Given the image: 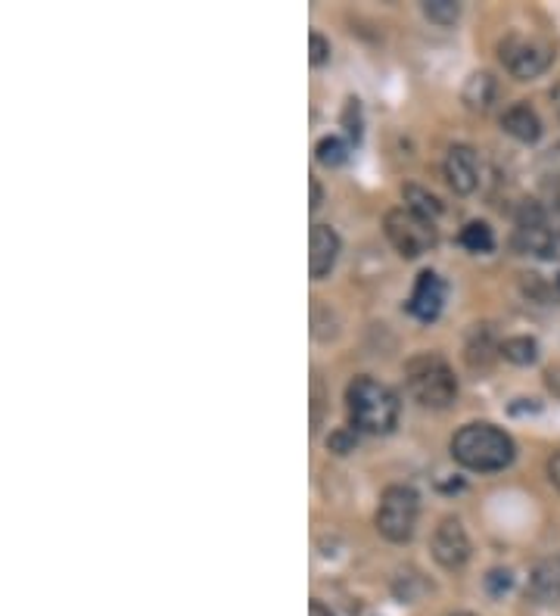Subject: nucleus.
<instances>
[{
    "mask_svg": "<svg viewBox=\"0 0 560 616\" xmlns=\"http://www.w3.org/2000/svg\"><path fill=\"white\" fill-rule=\"evenodd\" d=\"M461 246L470 250V253H489L496 246V237H492V228L486 221H470L464 231H461Z\"/></svg>",
    "mask_w": 560,
    "mask_h": 616,
    "instance_id": "17",
    "label": "nucleus"
},
{
    "mask_svg": "<svg viewBox=\"0 0 560 616\" xmlns=\"http://www.w3.org/2000/svg\"><path fill=\"white\" fill-rule=\"evenodd\" d=\"M327 446H331V451H336V455H349V451H355V433L339 430V433H333L331 439H327Z\"/></svg>",
    "mask_w": 560,
    "mask_h": 616,
    "instance_id": "23",
    "label": "nucleus"
},
{
    "mask_svg": "<svg viewBox=\"0 0 560 616\" xmlns=\"http://www.w3.org/2000/svg\"><path fill=\"white\" fill-rule=\"evenodd\" d=\"M386 237L402 258H417L436 246V225L402 206L386 215Z\"/></svg>",
    "mask_w": 560,
    "mask_h": 616,
    "instance_id": "6",
    "label": "nucleus"
},
{
    "mask_svg": "<svg viewBox=\"0 0 560 616\" xmlns=\"http://www.w3.org/2000/svg\"><path fill=\"white\" fill-rule=\"evenodd\" d=\"M514 439L496 424H467L452 436V458L461 468L496 473L514 461Z\"/></svg>",
    "mask_w": 560,
    "mask_h": 616,
    "instance_id": "1",
    "label": "nucleus"
},
{
    "mask_svg": "<svg viewBox=\"0 0 560 616\" xmlns=\"http://www.w3.org/2000/svg\"><path fill=\"white\" fill-rule=\"evenodd\" d=\"M420 498L412 486H390L380 495L377 508V532L386 542H408L415 535Z\"/></svg>",
    "mask_w": 560,
    "mask_h": 616,
    "instance_id": "5",
    "label": "nucleus"
},
{
    "mask_svg": "<svg viewBox=\"0 0 560 616\" xmlns=\"http://www.w3.org/2000/svg\"><path fill=\"white\" fill-rule=\"evenodd\" d=\"M492 349H498V346H492V334H489V327H477L474 330V340L467 342V362L474 364V367H486L489 364V359H492Z\"/></svg>",
    "mask_w": 560,
    "mask_h": 616,
    "instance_id": "19",
    "label": "nucleus"
},
{
    "mask_svg": "<svg viewBox=\"0 0 560 616\" xmlns=\"http://www.w3.org/2000/svg\"><path fill=\"white\" fill-rule=\"evenodd\" d=\"M309 616H336V614H333L331 607H324L321 601H311V604H309Z\"/></svg>",
    "mask_w": 560,
    "mask_h": 616,
    "instance_id": "27",
    "label": "nucleus"
},
{
    "mask_svg": "<svg viewBox=\"0 0 560 616\" xmlns=\"http://www.w3.org/2000/svg\"><path fill=\"white\" fill-rule=\"evenodd\" d=\"M405 209H412V213L427 218V221H436V215L442 213V203L430 191H424L417 184H408L405 188Z\"/></svg>",
    "mask_w": 560,
    "mask_h": 616,
    "instance_id": "16",
    "label": "nucleus"
},
{
    "mask_svg": "<svg viewBox=\"0 0 560 616\" xmlns=\"http://www.w3.org/2000/svg\"><path fill=\"white\" fill-rule=\"evenodd\" d=\"M526 597L539 607H555L560 604V557H541L529 570V582H526Z\"/></svg>",
    "mask_w": 560,
    "mask_h": 616,
    "instance_id": "9",
    "label": "nucleus"
},
{
    "mask_svg": "<svg viewBox=\"0 0 560 616\" xmlns=\"http://www.w3.org/2000/svg\"><path fill=\"white\" fill-rule=\"evenodd\" d=\"M424 13L436 25H455V20L461 16V7H457L455 0H427Z\"/></svg>",
    "mask_w": 560,
    "mask_h": 616,
    "instance_id": "20",
    "label": "nucleus"
},
{
    "mask_svg": "<svg viewBox=\"0 0 560 616\" xmlns=\"http://www.w3.org/2000/svg\"><path fill=\"white\" fill-rule=\"evenodd\" d=\"M442 302H445V287L436 271H420L415 280V290H412V299H408V312L420 321H433L439 318L442 312Z\"/></svg>",
    "mask_w": 560,
    "mask_h": 616,
    "instance_id": "11",
    "label": "nucleus"
},
{
    "mask_svg": "<svg viewBox=\"0 0 560 616\" xmlns=\"http://www.w3.org/2000/svg\"><path fill=\"white\" fill-rule=\"evenodd\" d=\"M309 188H311V213H314V209H318V206H321V203H324V191H321V184H318V178H311L309 181Z\"/></svg>",
    "mask_w": 560,
    "mask_h": 616,
    "instance_id": "26",
    "label": "nucleus"
},
{
    "mask_svg": "<svg viewBox=\"0 0 560 616\" xmlns=\"http://www.w3.org/2000/svg\"><path fill=\"white\" fill-rule=\"evenodd\" d=\"M433 560L442 570H461L470 560V539L457 517H442L433 532Z\"/></svg>",
    "mask_w": 560,
    "mask_h": 616,
    "instance_id": "8",
    "label": "nucleus"
},
{
    "mask_svg": "<svg viewBox=\"0 0 560 616\" xmlns=\"http://www.w3.org/2000/svg\"><path fill=\"white\" fill-rule=\"evenodd\" d=\"M548 480H551V486L560 492V451H555V455L548 458Z\"/></svg>",
    "mask_w": 560,
    "mask_h": 616,
    "instance_id": "25",
    "label": "nucleus"
},
{
    "mask_svg": "<svg viewBox=\"0 0 560 616\" xmlns=\"http://www.w3.org/2000/svg\"><path fill=\"white\" fill-rule=\"evenodd\" d=\"M343 128L353 141H361V107H358L355 97H349L346 107H343Z\"/></svg>",
    "mask_w": 560,
    "mask_h": 616,
    "instance_id": "21",
    "label": "nucleus"
},
{
    "mask_svg": "<svg viewBox=\"0 0 560 616\" xmlns=\"http://www.w3.org/2000/svg\"><path fill=\"white\" fill-rule=\"evenodd\" d=\"M501 128H504V134H511L520 144H536L541 137L539 112L529 107V104H514V107L504 109Z\"/></svg>",
    "mask_w": 560,
    "mask_h": 616,
    "instance_id": "13",
    "label": "nucleus"
},
{
    "mask_svg": "<svg viewBox=\"0 0 560 616\" xmlns=\"http://www.w3.org/2000/svg\"><path fill=\"white\" fill-rule=\"evenodd\" d=\"M558 231L551 228V218L541 203H523L517 209V228H514V246L523 255H551L558 250Z\"/></svg>",
    "mask_w": 560,
    "mask_h": 616,
    "instance_id": "7",
    "label": "nucleus"
},
{
    "mask_svg": "<svg viewBox=\"0 0 560 616\" xmlns=\"http://www.w3.org/2000/svg\"><path fill=\"white\" fill-rule=\"evenodd\" d=\"M455 616H470V614H455Z\"/></svg>",
    "mask_w": 560,
    "mask_h": 616,
    "instance_id": "28",
    "label": "nucleus"
},
{
    "mask_svg": "<svg viewBox=\"0 0 560 616\" xmlns=\"http://www.w3.org/2000/svg\"><path fill=\"white\" fill-rule=\"evenodd\" d=\"M346 408H349V421L358 433L383 436V433H393V426L398 424L402 404L386 383L361 374L346 386Z\"/></svg>",
    "mask_w": 560,
    "mask_h": 616,
    "instance_id": "2",
    "label": "nucleus"
},
{
    "mask_svg": "<svg viewBox=\"0 0 560 616\" xmlns=\"http://www.w3.org/2000/svg\"><path fill=\"white\" fill-rule=\"evenodd\" d=\"M311 253H309V271L314 280H324L331 275L336 258H339V237L331 225H311Z\"/></svg>",
    "mask_w": 560,
    "mask_h": 616,
    "instance_id": "12",
    "label": "nucleus"
},
{
    "mask_svg": "<svg viewBox=\"0 0 560 616\" xmlns=\"http://www.w3.org/2000/svg\"><path fill=\"white\" fill-rule=\"evenodd\" d=\"M486 585H489L492 595H501V592L511 589V573L508 570H492V573L486 576Z\"/></svg>",
    "mask_w": 560,
    "mask_h": 616,
    "instance_id": "24",
    "label": "nucleus"
},
{
    "mask_svg": "<svg viewBox=\"0 0 560 616\" xmlns=\"http://www.w3.org/2000/svg\"><path fill=\"white\" fill-rule=\"evenodd\" d=\"M445 181L455 193H474L479 184V162L477 149L467 144H455L445 156Z\"/></svg>",
    "mask_w": 560,
    "mask_h": 616,
    "instance_id": "10",
    "label": "nucleus"
},
{
    "mask_svg": "<svg viewBox=\"0 0 560 616\" xmlns=\"http://www.w3.org/2000/svg\"><path fill=\"white\" fill-rule=\"evenodd\" d=\"M498 85L489 72H474L464 85V104L474 109V112H486V109L496 104Z\"/></svg>",
    "mask_w": 560,
    "mask_h": 616,
    "instance_id": "14",
    "label": "nucleus"
},
{
    "mask_svg": "<svg viewBox=\"0 0 560 616\" xmlns=\"http://www.w3.org/2000/svg\"><path fill=\"white\" fill-rule=\"evenodd\" d=\"M498 60L517 78V82H533L548 72L555 63V47L541 38H526V35H508L498 44Z\"/></svg>",
    "mask_w": 560,
    "mask_h": 616,
    "instance_id": "4",
    "label": "nucleus"
},
{
    "mask_svg": "<svg viewBox=\"0 0 560 616\" xmlns=\"http://www.w3.org/2000/svg\"><path fill=\"white\" fill-rule=\"evenodd\" d=\"M318 162L321 166H327V169H339V166H346V159H349V147H346V141H339V137H324V141H318Z\"/></svg>",
    "mask_w": 560,
    "mask_h": 616,
    "instance_id": "18",
    "label": "nucleus"
},
{
    "mask_svg": "<svg viewBox=\"0 0 560 616\" xmlns=\"http://www.w3.org/2000/svg\"><path fill=\"white\" fill-rule=\"evenodd\" d=\"M309 47H311V65H324L331 60V41L324 38V35H318V32H311L309 35Z\"/></svg>",
    "mask_w": 560,
    "mask_h": 616,
    "instance_id": "22",
    "label": "nucleus"
},
{
    "mask_svg": "<svg viewBox=\"0 0 560 616\" xmlns=\"http://www.w3.org/2000/svg\"><path fill=\"white\" fill-rule=\"evenodd\" d=\"M405 383H408V392L424 408L442 411V408H449L457 399L455 371L449 367L445 359H439L433 352L415 355L412 362L405 364Z\"/></svg>",
    "mask_w": 560,
    "mask_h": 616,
    "instance_id": "3",
    "label": "nucleus"
},
{
    "mask_svg": "<svg viewBox=\"0 0 560 616\" xmlns=\"http://www.w3.org/2000/svg\"><path fill=\"white\" fill-rule=\"evenodd\" d=\"M498 352L511 364H533L539 359V342L533 337H508L504 342H498Z\"/></svg>",
    "mask_w": 560,
    "mask_h": 616,
    "instance_id": "15",
    "label": "nucleus"
}]
</instances>
